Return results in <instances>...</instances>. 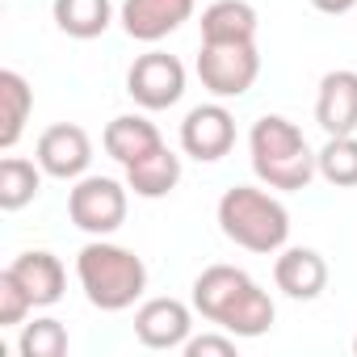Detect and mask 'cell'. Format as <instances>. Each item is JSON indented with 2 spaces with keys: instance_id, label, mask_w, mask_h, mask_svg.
<instances>
[{
  "instance_id": "8fae6325",
  "label": "cell",
  "mask_w": 357,
  "mask_h": 357,
  "mask_svg": "<svg viewBox=\"0 0 357 357\" xmlns=\"http://www.w3.org/2000/svg\"><path fill=\"white\" fill-rule=\"evenodd\" d=\"M194 17V0H122V30L135 43H160Z\"/></svg>"
},
{
  "instance_id": "e0dca14e",
  "label": "cell",
  "mask_w": 357,
  "mask_h": 357,
  "mask_svg": "<svg viewBox=\"0 0 357 357\" xmlns=\"http://www.w3.org/2000/svg\"><path fill=\"white\" fill-rule=\"evenodd\" d=\"M257 9L248 0H215L202 9V43H257Z\"/></svg>"
},
{
  "instance_id": "5bb4252c",
  "label": "cell",
  "mask_w": 357,
  "mask_h": 357,
  "mask_svg": "<svg viewBox=\"0 0 357 357\" xmlns=\"http://www.w3.org/2000/svg\"><path fill=\"white\" fill-rule=\"evenodd\" d=\"M5 269L22 282V290L30 294L34 307H55V303L63 298V290H68V269H63V261H59L55 252H47V248H30V252L13 257Z\"/></svg>"
},
{
  "instance_id": "2e32d148",
  "label": "cell",
  "mask_w": 357,
  "mask_h": 357,
  "mask_svg": "<svg viewBox=\"0 0 357 357\" xmlns=\"http://www.w3.org/2000/svg\"><path fill=\"white\" fill-rule=\"evenodd\" d=\"M101 143H105V151H109L122 168L135 164V160H143V155H151L155 147H164L155 122H147L143 114H118V118L105 126Z\"/></svg>"
},
{
  "instance_id": "277c9868",
  "label": "cell",
  "mask_w": 357,
  "mask_h": 357,
  "mask_svg": "<svg viewBox=\"0 0 357 357\" xmlns=\"http://www.w3.org/2000/svg\"><path fill=\"white\" fill-rule=\"evenodd\" d=\"M215 219H219V231L236 248L257 252V257H273L290 240V211L282 206V198L257 185H231L219 198Z\"/></svg>"
},
{
  "instance_id": "d4e9b609",
  "label": "cell",
  "mask_w": 357,
  "mask_h": 357,
  "mask_svg": "<svg viewBox=\"0 0 357 357\" xmlns=\"http://www.w3.org/2000/svg\"><path fill=\"white\" fill-rule=\"evenodd\" d=\"M311 9L324 13V17H344V13L357 9V0H311Z\"/></svg>"
},
{
  "instance_id": "ffe728a7",
  "label": "cell",
  "mask_w": 357,
  "mask_h": 357,
  "mask_svg": "<svg viewBox=\"0 0 357 357\" xmlns=\"http://www.w3.org/2000/svg\"><path fill=\"white\" fill-rule=\"evenodd\" d=\"M109 22H114L109 0H55V26L76 43L101 38L109 30Z\"/></svg>"
},
{
  "instance_id": "30bf717a",
  "label": "cell",
  "mask_w": 357,
  "mask_h": 357,
  "mask_svg": "<svg viewBox=\"0 0 357 357\" xmlns=\"http://www.w3.org/2000/svg\"><path fill=\"white\" fill-rule=\"evenodd\" d=\"M194 332V311L181 298H147L135 311V336L143 349H185Z\"/></svg>"
},
{
  "instance_id": "ba28073f",
  "label": "cell",
  "mask_w": 357,
  "mask_h": 357,
  "mask_svg": "<svg viewBox=\"0 0 357 357\" xmlns=\"http://www.w3.org/2000/svg\"><path fill=\"white\" fill-rule=\"evenodd\" d=\"M34 160L43 164L47 176H55V181H80L89 172V164H93V139L76 122H55V126H47L38 135Z\"/></svg>"
},
{
  "instance_id": "5b68a950",
  "label": "cell",
  "mask_w": 357,
  "mask_h": 357,
  "mask_svg": "<svg viewBox=\"0 0 357 357\" xmlns=\"http://www.w3.org/2000/svg\"><path fill=\"white\" fill-rule=\"evenodd\" d=\"M261 76L257 43H202L198 51V80L215 101L244 97Z\"/></svg>"
},
{
  "instance_id": "44dd1931",
  "label": "cell",
  "mask_w": 357,
  "mask_h": 357,
  "mask_svg": "<svg viewBox=\"0 0 357 357\" xmlns=\"http://www.w3.org/2000/svg\"><path fill=\"white\" fill-rule=\"evenodd\" d=\"M319 176L336 190L357 185V135H328V143L315 151Z\"/></svg>"
},
{
  "instance_id": "7a4b0ae2",
  "label": "cell",
  "mask_w": 357,
  "mask_h": 357,
  "mask_svg": "<svg viewBox=\"0 0 357 357\" xmlns=\"http://www.w3.org/2000/svg\"><path fill=\"white\" fill-rule=\"evenodd\" d=\"M248 155H252V172L265 190H282V194H298L307 190L319 164L311 143L303 139V130L282 118V114H261L248 130Z\"/></svg>"
},
{
  "instance_id": "9a60e30c",
  "label": "cell",
  "mask_w": 357,
  "mask_h": 357,
  "mask_svg": "<svg viewBox=\"0 0 357 357\" xmlns=\"http://www.w3.org/2000/svg\"><path fill=\"white\" fill-rule=\"evenodd\" d=\"M126 185L135 190V198H168L176 185H181V155L168 151V147H155L151 155L126 164Z\"/></svg>"
},
{
  "instance_id": "7c38bea8",
  "label": "cell",
  "mask_w": 357,
  "mask_h": 357,
  "mask_svg": "<svg viewBox=\"0 0 357 357\" xmlns=\"http://www.w3.org/2000/svg\"><path fill=\"white\" fill-rule=\"evenodd\" d=\"M273 282H278V290L286 298L311 303V298H319L328 290V261L315 248H303V244L282 248L278 261H273Z\"/></svg>"
},
{
  "instance_id": "484cf974",
  "label": "cell",
  "mask_w": 357,
  "mask_h": 357,
  "mask_svg": "<svg viewBox=\"0 0 357 357\" xmlns=\"http://www.w3.org/2000/svg\"><path fill=\"white\" fill-rule=\"evenodd\" d=\"M353 353H357V336H353Z\"/></svg>"
},
{
  "instance_id": "7402d4cb",
  "label": "cell",
  "mask_w": 357,
  "mask_h": 357,
  "mask_svg": "<svg viewBox=\"0 0 357 357\" xmlns=\"http://www.w3.org/2000/svg\"><path fill=\"white\" fill-rule=\"evenodd\" d=\"M17 353L22 357H63L68 353V328L59 319H34V324H22V336H17Z\"/></svg>"
},
{
  "instance_id": "d6986e66",
  "label": "cell",
  "mask_w": 357,
  "mask_h": 357,
  "mask_svg": "<svg viewBox=\"0 0 357 357\" xmlns=\"http://www.w3.org/2000/svg\"><path fill=\"white\" fill-rule=\"evenodd\" d=\"M43 164L38 160H22V155H5L0 160V211H22L43 194Z\"/></svg>"
},
{
  "instance_id": "6da1fadb",
  "label": "cell",
  "mask_w": 357,
  "mask_h": 357,
  "mask_svg": "<svg viewBox=\"0 0 357 357\" xmlns=\"http://www.w3.org/2000/svg\"><path fill=\"white\" fill-rule=\"evenodd\" d=\"M194 311L240 340L265 336L278 319L269 290H261V282L240 265H206L194 278Z\"/></svg>"
},
{
  "instance_id": "4fadbf2b",
  "label": "cell",
  "mask_w": 357,
  "mask_h": 357,
  "mask_svg": "<svg viewBox=\"0 0 357 357\" xmlns=\"http://www.w3.org/2000/svg\"><path fill=\"white\" fill-rule=\"evenodd\" d=\"M315 122L324 126V135H357V72L353 68H336L319 80Z\"/></svg>"
},
{
  "instance_id": "ac0fdd59",
  "label": "cell",
  "mask_w": 357,
  "mask_h": 357,
  "mask_svg": "<svg viewBox=\"0 0 357 357\" xmlns=\"http://www.w3.org/2000/svg\"><path fill=\"white\" fill-rule=\"evenodd\" d=\"M34 114V89L26 84L22 72L5 68L0 72V147L13 151L17 139L26 135V122Z\"/></svg>"
},
{
  "instance_id": "9c48e42d",
  "label": "cell",
  "mask_w": 357,
  "mask_h": 357,
  "mask_svg": "<svg viewBox=\"0 0 357 357\" xmlns=\"http://www.w3.org/2000/svg\"><path fill=\"white\" fill-rule=\"evenodd\" d=\"M236 147V118L223 101L194 105L181 122V151L194 155L198 164H215Z\"/></svg>"
},
{
  "instance_id": "603a6c76",
  "label": "cell",
  "mask_w": 357,
  "mask_h": 357,
  "mask_svg": "<svg viewBox=\"0 0 357 357\" xmlns=\"http://www.w3.org/2000/svg\"><path fill=\"white\" fill-rule=\"evenodd\" d=\"M30 311H34L30 294H26L22 282L5 269V273H0V328H17V324H26Z\"/></svg>"
},
{
  "instance_id": "8992f818",
  "label": "cell",
  "mask_w": 357,
  "mask_h": 357,
  "mask_svg": "<svg viewBox=\"0 0 357 357\" xmlns=\"http://www.w3.org/2000/svg\"><path fill=\"white\" fill-rule=\"evenodd\" d=\"M126 190L114 176H80L68 190V219L84 236H114L126 223Z\"/></svg>"
},
{
  "instance_id": "cb8c5ba5",
  "label": "cell",
  "mask_w": 357,
  "mask_h": 357,
  "mask_svg": "<svg viewBox=\"0 0 357 357\" xmlns=\"http://www.w3.org/2000/svg\"><path fill=\"white\" fill-rule=\"evenodd\" d=\"M236 340L231 332H202V336H190L185 340V357H236Z\"/></svg>"
},
{
  "instance_id": "3957f363",
  "label": "cell",
  "mask_w": 357,
  "mask_h": 357,
  "mask_svg": "<svg viewBox=\"0 0 357 357\" xmlns=\"http://www.w3.org/2000/svg\"><path fill=\"white\" fill-rule=\"evenodd\" d=\"M76 278L84 298L97 311H126L143 298L147 290V265L139 252L109 244L105 236H93L80 252H76Z\"/></svg>"
},
{
  "instance_id": "52a82bcc",
  "label": "cell",
  "mask_w": 357,
  "mask_h": 357,
  "mask_svg": "<svg viewBox=\"0 0 357 357\" xmlns=\"http://www.w3.org/2000/svg\"><path fill=\"white\" fill-rule=\"evenodd\" d=\"M126 93L139 109H172L185 97V63L168 51H147L130 63Z\"/></svg>"
}]
</instances>
